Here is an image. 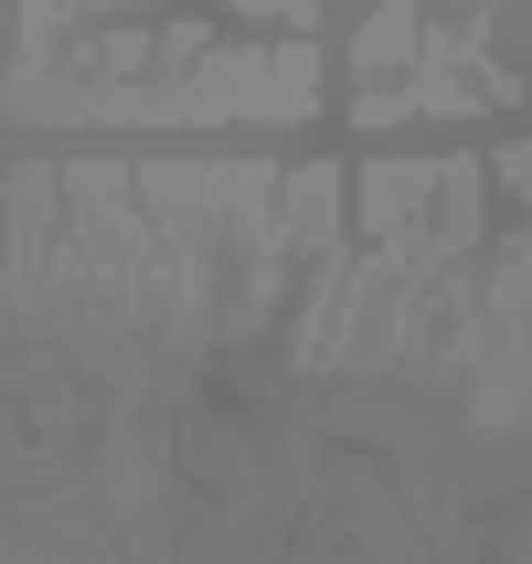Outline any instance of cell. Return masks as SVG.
<instances>
[{
	"mask_svg": "<svg viewBox=\"0 0 532 564\" xmlns=\"http://www.w3.org/2000/svg\"><path fill=\"white\" fill-rule=\"evenodd\" d=\"M405 43H415V11H405V0H394V11H383V22H373V32H362V54H373V64H383V54H405Z\"/></svg>",
	"mask_w": 532,
	"mask_h": 564,
	"instance_id": "1",
	"label": "cell"
}]
</instances>
